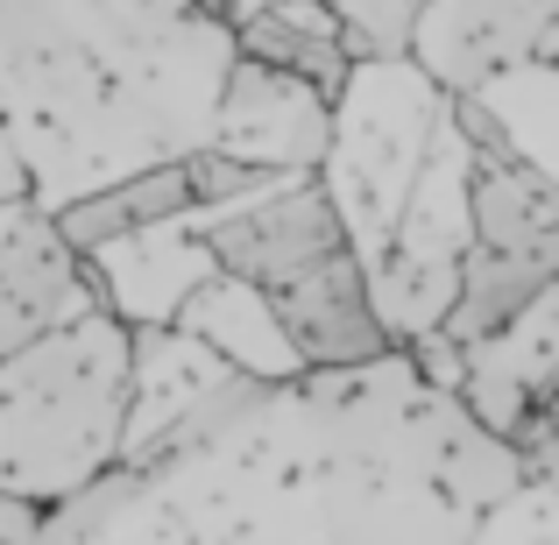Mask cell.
<instances>
[{
  "mask_svg": "<svg viewBox=\"0 0 559 545\" xmlns=\"http://www.w3.org/2000/svg\"><path fill=\"white\" fill-rule=\"evenodd\" d=\"M79 270L85 291H93V312L121 319V327H170L178 305L213 276V256H205L199 220H170V227L93 248Z\"/></svg>",
  "mask_w": 559,
  "mask_h": 545,
  "instance_id": "7",
  "label": "cell"
},
{
  "mask_svg": "<svg viewBox=\"0 0 559 545\" xmlns=\"http://www.w3.org/2000/svg\"><path fill=\"white\" fill-rule=\"evenodd\" d=\"M205 234V256L219 276L248 284L270 319L284 327L305 376L319 368H369L396 355L369 305L361 256L347 248L341 213L326 205L319 178H290L234 213H191Z\"/></svg>",
  "mask_w": 559,
  "mask_h": 545,
  "instance_id": "3",
  "label": "cell"
},
{
  "mask_svg": "<svg viewBox=\"0 0 559 545\" xmlns=\"http://www.w3.org/2000/svg\"><path fill=\"white\" fill-rule=\"evenodd\" d=\"M191 213H199V205H191V178H185V156H178V164L135 170V178L93 191V199H71L64 213H50V227H57V241L85 262L93 248L150 234V227H170V220H191Z\"/></svg>",
  "mask_w": 559,
  "mask_h": 545,
  "instance_id": "11",
  "label": "cell"
},
{
  "mask_svg": "<svg viewBox=\"0 0 559 545\" xmlns=\"http://www.w3.org/2000/svg\"><path fill=\"white\" fill-rule=\"evenodd\" d=\"M170 327L191 333L199 347H213V355L227 362L234 376H255V382H290V376H305L298 355H290V341H284V327L270 319V305H262L248 284L219 276V270L178 305V319H170Z\"/></svg>",
  "mask_w": 559,
  "mask_h": 545,
  "instance_id": "10",
  "label": "cell"
},
{
  "mask_svg": "<svg viewBox=\"0 0 559 545\" xmlns=\"http://www.w3.org/2000/svg\"><path fill=\"white\" fill-rule=\"evenodd\" d=\"M234 36L213 14L156 22L121 0H0V128L28 205L71 199L205 150Z\"/></svg>",
  "mask_w": 559,
  "mask_h": 545,
  "instance_id": "2",
  "label": "cell"
},
{
  "mask_svg": "<svg viewBox=\"0 0 559 545\" xmlns=\"http://www.w3.org/2000/svg\"><path fill=\"white\" fill-rule=\"evenodd\" d=\"M326 135H333V99L326 93L284 79V71H262L248 57L227 64L205 150L241 156V164L276 170V178H312L319 156H326Z\"/></svg>",
  "mask_w": 559,
  "mask_h": 545,
  "instance_id": "6",
  "label": "cell"
},
{
  "mask_svg": "<svg viewBox=\"0 0 559 545\" xmlns=\"http://www.w3.org/2000/svg\"><path fill=\"white\" fill-rule=\"evenodd\" d=\"M50 503H28V496H0V545H43Z\"/></svg>",
  "mask_w": 559,
  "mask_h": 545,
  "instance_id": "15",
  "label": "cell"
},
{
  "mask_svg": "<svg viewBox=\"0 0 559 545\" xmlns=\"http://www.w3.org/2000/svg\"><path fill=\"white\" fill-rule=\"evenodd\" d=\"M22 220V205H0V241H8V227Z\"/></svg>",
  "mask_w": 559,
  "mask_h": 545,
  "instance_id": "17",
  "label": "cell"
},
{
  "mask_svg": "<svg viewBox=\"0 0 559 545\" xmlns=\"http://www.w3.org/2000/svg\"><path fill=\"white\" fill-rule=\"evenodd\" d=\"M234 57H248V64L262 71H284V79L312 85V93H341V79L355 71V57H347L341 28H333V14L319 8V0H262L255 22L234 28Z\"/></svg>",
  "mask_w": 559,
  "mask_h": 545,
  "instance_id": "12",
  "label": "cell"
},
{
  "mask_svg": "<svg viewBox=\"0 0 559 545\" xmlns=\"http://www.w3.org/2000/svg\"><path fill=\"white\" fill-rule=\"evenodd\" d=\"M411 8H418V0H411Z\"/></svg>",
  "mask_w": 559,
  "mask_h": 545,
  "instance_id": "18",
  "label": "cell"
},
{
  "mask_svg": "<svg viewBox=\"0 0 559 545\" xmlns=\"http://www.w3.org/2000/svg\"><path fill=\"white\" fill-rule=\"evenodd\" d=\"M559 0H418L411 8V71L467 99L518 64H552Z\"/></svg>",
  "mask_w": 559,
  "mask_h": 545,
  "instance_id": "5",
  "label": "cell"
},
{
  "mask_svg": "<svg viewBox=\"0 0 559 545\" xmlns=\"http://www.w3.org/2000/svg\"><path fill=\"white\" fill-rule=\"evenodd\" d=\"M518 489V453L396 347L290 382L234 376L64 496L43 545H475Z\"/></svg>",
  "mask_w": 559,
  "mask_h": 545,
  "instance_id": "1",
  "label": "cell"
},
{
  "mask_svg": "<svg viewBox=\"0 0 559 545\" xmlns=\"http://www.w3.org/2000/svg\"><path fill=\"white\" fill-rule=\"evenodd\" d=\"M234 368L199 347L178 327H128V418H121V453L150 447L164 425L199 411L213 390H227Z\"/></svg>",
  "mask_w": 559,
  "mask_h": 545,
  "instance_id": "9",
  "label": "cell"
},
{
  "mask_svg": "<svg viewBox=\"0 0 559 545\" xmlns=\"http://www.w3.org/2000/svg\"><path fill=\"white\" fill-rule=\"evenodd\" d=\"M467 99L503 128V142L518 150V164H532V170L552 178V64H518V71L489 79Z\"/></svg>",
  "mask_w": 559,
  "mask_h": 545,
  "instance_id": "13",
  "label": "cell"
},
{
  "mask_svg": "<svg viewBox=\"0 0 559 545\" xmlns=\"http://www.w3.org/2000/svg\"><path fill=\"white\" fill-rule=\"evenodd\" d=\"M85 312H93V291H85L79 256L57 241L50 213L22 205V220L0 241V362Z\"/></svg>",
  "mask_w": 559,
  "mask_h": 545,
  "instance_id": "8",
  "label": "cell"
},
{
  "mask_svg": "<svg viewBox=\"0 0 559 545\" xmlns=\"http://www.w3.org/2000/svg\"><path fill=\"white\" fill-rule=\"evenodd\" d=\"M128 327L85 312L0 362V496L64 503L121 461Z\"/></svg>",
  "mask_w": 559,
  "mask_h": 545,
  "instance_id": "4",
  "label": "cell"
},
{
  "mask_svg": "<svg viewBox=\"0 0 559 545\" xmlns=\"http://www.w3.org/2000/svg\"><path fill=\"white\" fill-rule=\"evenodd\" d=\"M121 8H135V14H156V22H178V14H191V0H121Z\"/></svg>",
  "mask_w": 559,
  "mask_h": 545,
  "instance_id": "16",
  "label": "cell"
},
{
  "mask_svg": "<svg viewBox=\"0 0 559 545\" xmlns=\"http://www.w3.org/2000/svg\"><path fill=\"white\" fill-rule=\"evenodd\" d=\"M355 64H390L411 43V0H319Z\"/></svg>",
  "mask_w": 559,
  "mask_h": 545,
  "instance_id": "14",
  "label": "cell"
}]
</instances>
